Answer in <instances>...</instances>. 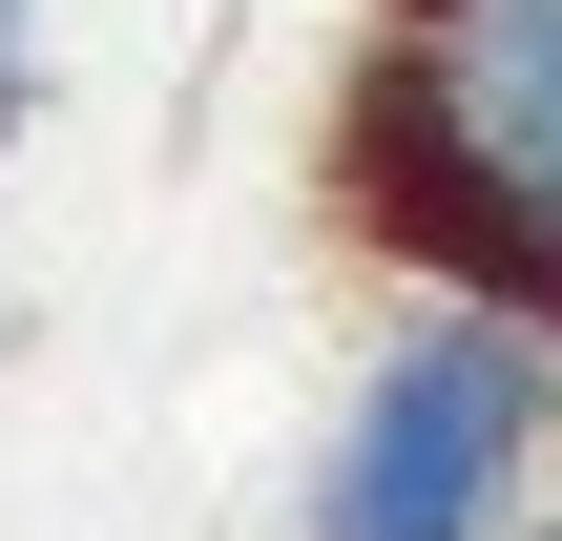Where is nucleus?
<instances>
[{
	"mask_svg": "<svg viewBox=\"0 0 562 541\" xmlns=\"http://www.w3.org/2000/svg\"><path fill=\"white\" fill-rule=\"evenodd\" d=\"M334 188L417 292L562 334V0H396L334 104Z\"/></svg>",
	"mask_w": 562,
	"mask_h": 541,
	"instance_id": "f257e3e1",
	"label": "nucleus"
},
{
	"mask_svg": "<svg viewBox=\"0 0 562 541\" xmlns=\"http://www.w3.org/2000/svg\"><path fill=\"white\" fill-rule=\"evenodd\" d=\"M542 459H562V334L542 313H480V292H417L355 354L292 541H521L542 521Z\"/></svg>",
	"mask_w": 562,
	"mask_h": 541,
	"instance_id": "f03ea898",
	"label": "nucleus"
},
{
	"mask_svg": "<svg viewBox=\"0 0 562 541\" xmlns=\"http://www.w3.org/2000/svg\"><path fill=\"white\" fill-rule=\"evenodd\" d=\"M0 125H21V0H0Z\"/></svg>",
	"mask_w": 562,
	"mask_h": 541,
	"instance_id": "7ed1b4c3",
	"label": "nucleus"
},
{
	"mask_svg": "<svg viewBox=\"0 0 562 541\" xmlns=\"http://www.w3.org/2000/svg\"><path fill=\"white\" fill-rule=\"evenodd\" d=\"M521 541H562V500H542V521H521Z\"/></svg>",
	"mask_w": 562,
	"mask_h": 541,
	"instance_id": "20e7f679",
	"label": "nucleus"
}]
</instances>
